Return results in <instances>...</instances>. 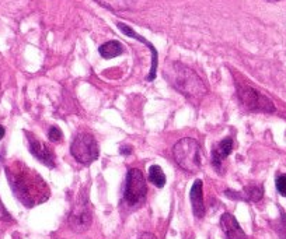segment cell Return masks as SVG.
<instances>
[{
  "instance_id": "cell-13",
  "label": "cell",
  "mask_w": 286,
  "mask_h": 239,
  "mask_svg": "<svg viewBox=\"0 0 286 239\" xmlns=\"http://www.w3.org/2000/svg\"><path fill=\"white\" fill-rule=\"evenodd\" d=\"M263 196H264V189L263 186H257V185L247 186L242 193V199L248 200V201H258L263 199Z\"/></svg>"
},
{
  "instance_id": "cell-6",
  "label": "cell",
  "mask_w": 286,
  "mask_h": 239,
  "mask_svg": "<svg viewBox=\"0 0 286 239\" xmlns=\"http://www.w3.org/2000/svg\"><path fill=\"white\" fill-rule=\"evenodd\" d=\"M146 180L143 174L139 169H129L127 175V185H125V200L131 206H135L146 198Z\"/></svg>"
},
{
  "instance_id": "cell-17",
  "label": "cell",
  "mask_w": 286,
  "mask_h": 239,
  "mask_svg": "<svg viewBox=\"0 0 286 239\" xmlns=\"http://www.w3.org/2000/svg\"><path fill=\"white\" fill-rule=\"evenodd\" d=\"M48 137H49V140L52 141V143H58V141H61L62 140V132H61V129H58V127H51L49 129V133H48Z\"/></svg>"
},
{
  "instance_id": "cell-19",
  "label": "cell",
  "mask_w": 286,
  "mask_h": 239,
  "mask_svg": "<svg viewBox=\"0 0 286 239\" xmlns=\"http://www.w3.org/2000/svg\"><path fill=\"white\" fill-rule=\"evenodd\" d=\"M139 239H157L154 235H152V234H149V232H145V234H142Z\"/></svg>"
},
{
  "instance_id": "cell-11",
  "label": "cell",
  "mask_w": 286,
  "mask_h": 239,
  "mask_svg": "<svg viewBox=\"0 0 286 239\" xmlns=\"http://www.w3.org/2000/svg\"><path fill=\"white\" fill-rule=\"evenodd\" d=\"M192 211L197 219H202L205 216V204H203V193H202V180H195L190 192Z\"/></svg>"
},
{
  "instance_id": "cell-1",
  "label": "cell",
  "mask_w": 286,
  "mask_h": 239,
  "mask_svg": "<svg viewBox=\"0 0 286 239\" xmlns=\"http://www.w3.org/2000/svg\"><path fill=\"white\" fill-rule=\"evenodd\" d=\"M169 77L171 84L192 102H199L206 94V85L199 76L181 63H173Z\"/></svg>"
},
{
  "instance_id": "cell-15",
  "label": "cell",
  "mask_w": 286,
  "mask_h": 239,
  "mask_svg": "<svg viewBox=\"0 0 286 239\" xmlns=\"http://www.w3.org/2000/svg\"><path fill=\"white\" fill-rule=\"evenodd\" d=\"M95 1H98L101 6L111 10H127L131 7V0H95Z\"/></svg>"
},
{
  "instance_id": "cell-4",
  "label": "cell",
  "mask_w": 286,
  "mask_h": 239,
  "mask_svg": "<svg viewBox=\"0 0 286 239\" xmlns=\"http://www.w3.org/2000/svg\"><path fill=\"white\" fill-rule=\"evenodd\" d=\"M237 95H239L242 104L253 112L261 111V112H269L271 114V112L275 111V106L272 104V101L261 93H258L253 87L239 85L237 87Z\"/></svg>"
},
{
  "instance_id": "cell-9",
  "label": "cell",
  "mask_w": 286,
  "mask_h": 239,
  "mask_svg": "<svg viewBox=\"0 0 286 239\" xmlns=\"http://www.w3.org/2000/svg\"><path fill=\"white\" fill-rule=\"evenodd\" d=\"M233 147H234V143L230 137L223 139L219 144H216V146H215V148H213V153H212V162H213V166H215V169H216L218 172H220L222 162L226 159V158H227V157L230 156V153L233 151Z\"/></svg>"
},
{
  "instance_id": "cell-2",
  "label": "cell",
  "mask_w": 286,
  "mask_h": 239,
  "mask_svg": "<svg viewBox=\"0 0 286 239\" xmlns=\"http://www.w3.org/2000/svg\"><path fill=\"white\" fill-rule=\"evenodd\" d=\"M177 164L187 172L195 174L201 168V147L199 143L191 137L181 139L173 150Z\"/></svg>"
},
{
  "instance_id": "cell-10",
  "label": "cell",
  "mask_w": 286,
  "mask_h": 239,
  "mask_svg": "<svg viewBox=\"0 0 286 239\" xmlns=\"http://www.w3.org/2000/svg\"><path fill=\"white\" fill-rule=\"evenodd\" d=\"M118 28L124 32L125 35H128V37H132V38H135V40H138V41L146 43V46H148L149 49H150V52H152V69H150V74H149L148 80H153V79L156 77V69H157V51L154 49V46H153V45H152L149 41H146L143 37L138 35V34L133 31L131 27H128V25L122 24V22H119V24H118Z\"/></svg>"
},
{
  "instance_id": "cell-18",
  "label": "cell",
  "mask_w": 286,
  "mask_h": 239,
  "mask_svg": "<svg viewBox=\"0 0 286 239\" xmlns=\"http://www.w3.org/2000/svg\"><path fill=\"white\" fill-rule=\"evenodd\" d=\"M276 189L278 192L286 198V175H281L276 178Z\"/></svg>"
},
{
  "instance_id": "cell-20",
  "label": "cell",
  "mask_w": 286,
  "mask_h": 239,
  "mask_svg": "<svg viewBox=\"0 0 286 239\" xmlns=\"http://www.w3.org/2000/svg\"><path fill=\"white\" fill-rule=\"evenodd\" d=\"M119 151H121V154H125V156H128V154H131V153H132V150H131L129 147H122Z\"/></svg>"
},
{
  "instance_id": "cell-5",
  "label": "cell",
  "mask_w": 286,
  "mask_h": 239,
  "mask_svg": "<svg viewBox=\"0 0 286 239\" xmlns=\"http://www.w3.org/2000/svg\"><path fill=\"white\" fill-rule=\"evenodd\" d=\"M91 221H93L91 208L88 206V199L83 193L77 199L73 210L69 216V225L76 232H85L90 228Z\"/></svg>"
},
{
  "instance_id": "cell-14",
  "label": "cell",
  "mask_w": 286,
  "mask_h": 239,
  "mask_svg": "<svg viewBox=\"0 0 286 239\" xmlns=\"http://www.w3.org/2000/svg\"><path fill=\"white\" fill-rule=\"evenodd\" d=\"M149 179L152 183L157 187H163L166 185V175L159 165H152L149 169Z\"/></svg>"
},
{
  "instance_id": "cell-21",
  "label": "cell",
  "mask_w": 286,
  "mask_h": 239,
  "mask_svg": "<svg viewBox=\"0 0 286 239\" xmlns=\"http://www.w3.org/2000/svg\"><path fill=\"white\" fill-rule=\"evenodd\" d=\"M4 133H6V130H4V127L3 126H0V140L4 137Z\"/></svg>"
},
{
  "instance_id": "cell-7",
  "label": "cell",
  "mask_w": 286,
  "mask_h": 239,
  "mask_svg": "<svg viewBox=\"0 0 286 239\" xmlns=\"http://www.w3.org/2000/svg\"><path fill=\"white\" fill-rule=\"evenodd\" d=\"M28 139H30V151H31L32 156L46 166L53 168L55 166V154H53L52 150L45 143H41L40 140H37L34 136H28Z\"/></svg>"
},
{
  "instance_id": "cell-8",
  "label": "cell",
  "mask_w": 286,
  "mask_h": 239,
  "mask_svg": "<svg viewBox=\"0 0 286 239\" xmlns=\"http://www.w3.org/2000/svg\"><path fill=\"white\" fill-rule=\"evenodd\" d=\"M220 227L226 239H250L242 227L239 225L237 219L230 213H224L220 219Z\"/></svg>"
},
{
  "instance_id": "cell-16",
  "label": "cell",
  "mask_w": 286,
  "mask_h": 239,
  "mask_svg": "<svg viewBox=\"0 0 286 239\" xmlns=\"http://www.w3.org/2000/svg\"><path fill=\"white\" fill-rule=\"evenodd\" d=\"M278 235L282 239H286V214L282 211L281 213V219L278 221V225L275 227Z\"/></svg>"
},
{
  "instance_id": "cell-12",
  "label": "cell",
  "mask_w": 286,
  "mask_h": 239,
  "mask_svg": "<svg viewBox=\"0 0 286 239\" xmlns=\"http://www.w3.org/2000/svg\"><path fill=\"white\" fill-rule=\"evenodd\" d=\"M98 51L104 59H112V58H117L122 53V45L118 41H110L103 43Z\"/></svg>"
},
{
  "instance_id": "cell-3",
  "label": "cell",
  "mask_w": 286,
  "mask_h": 239,
  "mask_svg": "<svg viewBox=\"0 0 286 239\" xmlns=\"http://www.w3.org/2000/svg\"><path fill=\"white\" fill-rule=\"evenodd\" d=\"M70 153L80 164H91L98 158L100 151L93 136L90 133H80L74 137Z\"/></svg>"
}]
</instances>
